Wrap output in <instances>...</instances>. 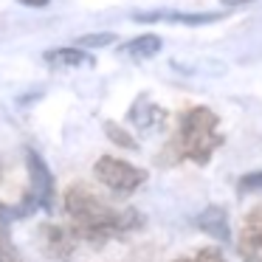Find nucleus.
<instances>
[{
  "mask_svg": "<svg viewBox=\"0 0 262 262\" xmlns=\"http://www.w3.org/2000/svg\"><path fill=\"white\" fill-rule=\"evenodd\" d=\"M65 211L71 217V231L76 239L102 248L107 239L124 237L144 226V214L136 209H113L85 183H74L65 192Z\"/></svg>",
  "mask_w": 262,
  "mask_h": 262,
  "instance_id": "obj_1",
  "label": "nucleus"
},
{
  "mask_svg": "<svg viewBox=\"0 0 262 262\" xmlns=\"http://www.w3.org/2000/svg\"><path fill=\"white\" fill-rule=\"evenodd\" d=\"M223 144H226V136L220 133V116L214 110L198 104V107H189L181 116L175 136L166 144L164 164L192 161L198 166H206Z\"/></svg>",
  "mask_w": 262,
  "mask_h": 262,
  "instance_id": "obj_2",
  "label": "nucleus"
},
{
  "mask_svg": "<svg viewBox=\"0 0 262 262\" xmlns=\"http://www.w3.org/2000/svg\"><path fill=\"white\" fill-rule=\"evenodd\" d=\"M26 166H29V192H26L20 211L23 217L34 214L37 209L51 211L54 206V175L48 169V164L34 152V149H26Z\"/></svg>",
  "mask_w": 262,
  "mask_h": 262,
  "instance_id": "obj_3",
  "label": "nucleus"
},
{
  "mask_svg": "<svg viewBox=\"0 0 262 262\" xmlns=\"http://www.w3.org/2000/svg\"><path fill=\"white\" fill-rule=\"evenodd\" d=\"M93 175L102 186H107L110 192L116 194H133L136 189H141L147 183L149 172L141 169V166H133L121 158H113V155H102L93 166Z\"/></svg>",
  "mask_w": 262,
  "mask_h": 262,
  "instance_id": "obj_4",
  "label": "nucleus"
},
{
  "mask_svg": "<svg viewBox=\"0 0 262 262\" xmlns=\"http://www.w3.org/2000/svg\"><path fill=\"white\" fill-rule=\"evenodd\" d=\"M237 254L243 262H262V203L245 214L237 237Z\"/></svg>",
  "mask_w": 262,
  "mask_h": 262,
  "instance_id": "obj_5",
  "label": "nucleus"
},
{
  "mask_svg": "<svg viewBox=\"0 0 262 262\" xmlns=\"http://www.w3.org/2000/svg\"><path fill=\"white\" fill-rule=\"evenodd\" d=\"M40 237H42V251H46L51 259H62V262L74 256L76 243H79L68 226H54V223L40 226Z\"/></svg>",
  "mask_w": 262,
  "mask_h": 262,
  "instance_id": "obj_6",
  "label": "nucleus"
},
{
  "mask_svg": "<svg viewBox=\"0 0 262 262\" xmlns=\"http://www.w3.org/2000/svg\"><path fill=\"white\" fill-rule=\"evenodd\" d=\"M223 14H183V12H138L133 14L136 23H183V26H206V23H217Z\"/></svg>",
  "mask_w": 262,
  "mask_h": 262,
  "instance_id": "obj_7",
  "label": "nucleus"
},
{
  "mask_svg": "<svg viewBox=\"0 0 262 262\" xmlns=\"http://www.w3.org/2000/svg\"><path fill=\"white\" fill-rule=\"evenodd\" d=\"M198 228L209 237H214L217 243H228L231 239V228H228V211L223 206H209L198 214Z\"/></svg>",
  "mask_w": 262,
  "mask_h": 262,
  "instance_id": "obj_8",
  "label": "nucleus"
},
{
  "mask_svg": "<svg viewBox=\"0 0 262 262\" xmlns=\"http://www.w3.org/2000/svg\"><path fill=\"white\" fill-rule=\"evenodd\" d=\"M42 59H46V65H51V68H93L96 65V59L91 57V54L79 51V48H51V51L42 54Z\"/></svg>",
  "mask_w": 262,
  "mask_h": 262,
  "instance_id": "obj_9",
  "label": "nucleus"
},
{
  "mask_svg": "<svg viewBox=\"0 0 262 262\" xmlns=\"http://www.w3.org/2000/svg\"><path fill=\"white\" fill-rule=\"evenodd\" d=\"M130 119L136 121L141 130H152V127H158L161 121L166 119V110L158 107V104H152L147 96H141L136 104L130 107Z\"/></svg>",
  "mask_w": 262,
  "mask_h": 262,
  "instance_id": "obj_10",
  "label": "nucleus"
},
{
  "mask_svg": "<svg viewBox=\"0 0 262 262\" xmlns=\"http://www.w3.org/2000/svg\"><path fill=\"white\" fill-rule=\"evenodd\" d=\"M161 46H164V42H161L158 34H141V37H136V40H130L127 46H121V54H127V57H133V59H149L161 51Z\"/></svg>",
  "mask_w": 262,
  "mask_h": 262,
  "instance_id": "obj_11",
  "label": "nucleus"
},
{
  "mask_svg": "<svg viewBox=\"0 0 262 262\" xmlns=\"http://www.w3.org/2000/svg\"><path fill=\"white\" fill-rule=\"evenodd\" d=\"M104 136H107L113 144L124 147V149H138L136 138H133L130 133L124 130V127H119V124H116V121H104Z\"/></svg>",
  "mask_w": 262,
  "mask_h": 262,
  "instance_id": "obj_12",
  "label": "nucleus"
},
{
  "mask_svg": "<svg viewBox=\"0 0 262 262\" xmlns=\"http://www.w3.org/2000/svg\"><path fill=\"white\" fill-rule=\"evenodd\" d=\"M172 262H226V256L220 254V248H214V245H206V248L198 251V256H181V259H172Z\"/></svg>",
  "mask_w": 262,
  "mask_h": 262,
  "instance_id": "obj_13",
  "label": "nucleus"
},
{
  "mask_svg": "<svg viewBox=\"0 0 262 262\" xmlns=\"http://www.w3.org/2000/svg\"><path fill=\"white\" fill-rule=\"evenodd\" d=\"M237 192L245 194V192H262V172H248L237 181Z\"/></svg>",
  "mask_w": 262,
  "mask_h": 262,
  "instance_id": "obj_14",
  "label": "nucleus"
},
{
  "mask_svg": "<svg viewBox=\"0 0 262 262\" xmlns=\"http://www.w3.org/2000/svg\"><path fill=\"white\" fill-rule=\"evenodd\" d=\"M110 42H116V37L110 34V31H104V34H85V37H79V46L82 48H102V46H110Z\"/></svg>",
  "mask_w": 262,
  "mask_h": 262,
  "instance_id": "obj_15",
  "label": "nucleus"
},
{
  "mask_svg": "<svg viewBox=\"0 0 262 262\" xmlns=\"http://www.w3.org/2000/svg\"><path fill=\"white\" fill-rule=\"evenodd\" d=\"M14 256V245H12V237L6 231V223H0V262H9Z\"/></svg>",
  "mask_w": 262,
  "mask_h": 262,
  "instance_id": "obj_16",
  "label": "nucleus"
},
{
  "mask_svg": "<svg viewBox=\"0 0 262 262\" xmlns=\"http://www.w3.org/2000/svg\"><path fill=\"white\" fill-rule=\"evenodd\" d=\"M17 3H23V6H31V9H42V6H48L51 0H17Z\"/></svg>",
  "mask_w": 262,
  "mask_h": 262,
  "instance_id": "obj_17",
  "label": "nucleus"
},
{
  "mask_svg": "<svg viewBox=\"0 0 262 262\" xmlns=\"http://www.w3.org/2000/svg\"><path fill=\"white\" fill-rule=\"evenodd\" d=\"M223 6H248V3H256V0H220Z\"/></svg>",
  "mask_w": 262,
  "mask_h": 262,
  "instance_id": "obj_18",
  "label": "nucleus"
},
{
  "mask_svg": "<svg viewBox=\"0 0 262 262\" xmlns=\"http://www.w3.org/2000/svg\"><path fill=\"white\" fill-rule=\"evenodd\" d=\"M0 181H3V166H0Z\"/></svg>",
  "mask_w": 262,
  "mask_h": 262,
  "instance_id": "obj_19",
  "label": "nucleus"
},
{
  "mask_svg": "<svg viewBox=\"0 0 262 262\" xmlns=\"http://www.w3.org/2000/svg\"><path fill=\"white\" fill-rule=\"evenodd\" d=\"M9 262H17V259H9Z\"/></svg>",
  "mask_w": 262,
  "mask_h": 262,
  "instance_id": "obj_20",
  "label": "nucleus"
}]
</instances>
